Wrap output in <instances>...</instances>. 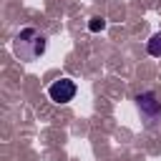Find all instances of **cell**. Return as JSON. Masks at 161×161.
I'll return each mask as SVG.
<instances>
[{"label":"cell","instance_id":"cell-2","mask_svg":"<svg viewBox=\"0 0 161 161\" xmlns=\"http://www.w3.org/2000/svg\"><path fill=\"white\" fill-rule=\"evenodd\" d=\"M75 91L78 88H75V83L70 78H60V80H53L48 86V96H50L53 103H68V101H73Z\"/></svg>","mask_w":161,"mask_h":161},{"label":"cell","instance_id":"cell-3","mask_svg":"<svg viewBox=\"0 0 161 161\" xmlns=\"http://www.w3.org/2000/svg\"><path fill=\"white\" fill-rule=\"evenodd\" d=\"M136 103H138V111L148 126H153V121H161V101H156L153 93H141L136 98Z\"/></svg>","mask_w":161,"mask_h":161},{"label":"cell","instance_id":"cell-5","mask_svg":"<svg viewBox=\"0 0 161 161\" xmlns=\"http://www.w3.org/2000/svg\"><path fill=\"white\" fill-rule=\"evenodd\" d=\"M103 28H106V20H103V18H93V20H91V30H93V33H98V30H103Z\"/></svg>","mask_w":161,"mask_h":161},{"label":"cell","instance_id":"cell-1","mask_svg":"<svg viewBox=\"0 0 161 161\" xmlns=\"http://www.w3.org/2000/svg\"><path fill=\"white\" fill-rule=\"evenodd\" d=\"M13 53L25 63L38 60L45 53V35L40 30H35V28H23L13 38Z\"/></svg>","mask_w":161,"mask_h":161},{"label":"cell","instance_id":"cell-4","mask_svg":"<svg viewBox=\"0 0 161 161\" xmlns=\"http://www.w3.org/2000/svg\"><path fill=\"white\" fill-rule=\"evenodd\" d=\"M148 53L151 55H161V33H156V35H151V40H148Z\"/></svg>","mask_w":161,"mask_h":161}]
</instances>
